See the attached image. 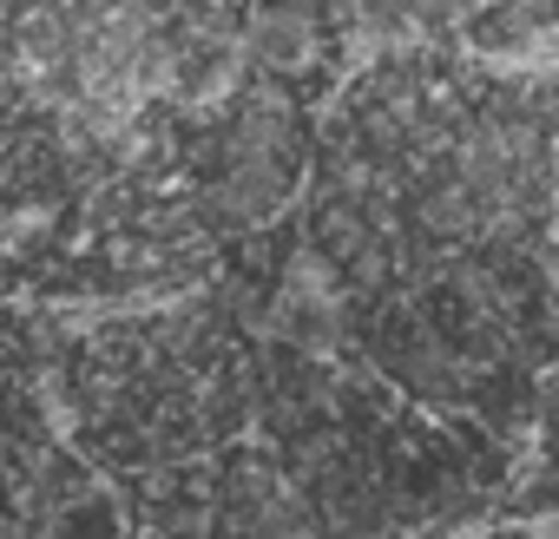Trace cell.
Here are the masks:
<instances>
[{
  "label": "cell",
  "mask_w": 559,
  "mask_h": 539,
  "mask_svg": "<svg viewBox=\"0 0 559 539\" xmlns=\"http://www.w3.org/2000/svg\"><path fill=\"white\" fill-rule=\"evenodd\" d=\"M237 53H250L257 67H310L317 53V8H250V21L237 27Z\"/></svg>",
  "instance_id": "cell-1"
},
{
  "label": "cell",
  "mask_w": 559,
  "mask_h": 539,
  "mask_svg": "<svg viewBox=\"0 0 559 539\" xmlns=\"http://www.w3.org/2000/svg\"><path fill=\"white\" fill-rule=\"evenodd\" d=\"M454 27L487 60H520V53L546 47V8H467Z\"/></svg>",
  "instance_id": "cell-2"
},
{
  "label": "cell",
  "mask_w": 559,
  "mask_h": 539,
  "mask_svg": "<svg viewBox=\"0 0 559 539\" xmlns=\"http://www.w3.org/2000/svg\"><path fill=\"white\" fill-rule=\"evenodd\" d=\"M284 191H290L284 158H230V178L217 184V197H211V204H217L224 217L250 224V217H263V211L284 204Z\"/></svg>",
  "instance_id": "cell-3"
}]
</instances>
